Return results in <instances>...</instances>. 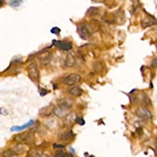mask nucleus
Masks as SVG:
<instances>
[{
	"mask_svg": "<svg viewBox=\"0 0 157 157\" xmlns=\"http://www.w3.org/2000/svg\"><path fill=\"white\" fill-rule=\"evenodd\" d=\"M134 114L136 115V117H139L142 121H153V118H154V115H153L150 108L147 106H142V104L138 106L134 109Z\"/></svg>",
	"mask_w": 157,
	"mask_h": 157,
	"instance_id": "f257e3e1",
	"label": "nucleus"
},
{
	"mask_svg": "<svg viewBox=\"0 0 157 157\" xmlns=\"http://www.w3.org/2000/svg\"><path fill=\"white\" fill-rule=\"evenodd\" d=\"M83 77L80 73L78 72H71L69 75H67L65 77H63L62 83L64 85H68V86H73V85H78L80 82H82Z\"/></svg>",
	"mask_w": 157,
	"mask_h": 157,
	"instance_id": "f03ea898",
	"label": "nucleus"
},
{
	"mask_svg": "<svg viewBox=\"0 0 157 157\" xmlns=\"http://www.w3.org/2000/svg\"><path fill=\"white\" fill-rule=\"evenodd\" d=\"M28 75H29V78L33 80L34 83H38L39 79H40V70H39V67L36 61H31L28 65Z\"/></svg>",
	"mask_w": 157,
	"mask_h": 157,
	"instance_id": "7ed1b4c3",
	"label": "nucleus"
},
{
	"mask_svg": "<svg viewBox=\"0 0 157 157\" xmlns=\"http://www.w3.org/2000/svg\"><path fill=\"white\" fill-rule=\"evenodd\" d=\"M77 33L84 40H90L92 37V31L88 27V23H79L77 24Z\"/></svg>",
	"mask_w": 157,
	"mask_h": 157,
	"instance_id": "20e7f679",
	"label": "nucleus"
},
{
	"mask_svg": "<svg viewBox=\"0 0 157 157\" xmlns=\"http://www.w3.org/2000/svg\"><path fill=\"white\" fill-rule=\"evenodd\" d=\"M58 136H59V140L63 143H69L75 139V134L70 128H63Z\"/></svg>",
	"mask_w": 157,
	"mask_h": 157,
	"instance_id": "39448f33",
	"label": "nucleus"
},
{
	"mask_svg": "<svg viewBox=\"0 0 157 157\" xmlns=\"http://www.w3.org/2000/svg\"><path fill=\"white\" fill-rule=\"evenodd\" d=\"M155 25H157V19H155L152 15H146L140 21L141 29H148V28H152V27H155Z\"/></svg>",
	"mask_w": 157,
	"mask_h": 157,
	"instance_id": "423d86ee",
	"label": "nucleus"
},
{
	"mask_svg": "<svg viewBox=\"0 0 157 157\" xmlns=\"http://www.w3.org/2000/svg\"><path fill=\"white\" fill-rule=\"evenodd\" d=\"M52 59H53V54L51 52H47L45 49H43V52L38 55V61L39 63L43 65V67H47L52 62Z\"/></svg>",
	"mask_w": 157,
	"mask_h": 157,
	"instance_id": "0eeeda50",
	"label": "nucleus"
},
{
	"mask_svg": "<svg viewBox=\"0 0 157 157\" xmlns=\"http://www.w3.org/2000/svg\"><path fill=\"white\" fill-rule=\"evenodd\" d=\"M52 46H55L59 49L65 51V52H69V51L72 49V43L68 41V40H53L52 41Z\"/></svg>",
	"mask_w": 157,
	"mask_h": 157,
	"instance_id": "6e6552de",
	"label": "nucleus"
},
{
	"mask_svg": "<svg viewBox=\"0 0 157 157\" xmlns=\"http://www.w3.org/2000/svg\"><path fill=\"white\" fill-rule=\"evenodd\" d=\"M14 140H15L16 142H23V143L29 145V143H31L32 141H33V136H32L31 133L25 132V133H21V134L15 135V136H14Z\"/></svg>",
	"mask_w": 157,
	"mask_h": 157,
	"instance_id": "1a4fd4ad",
	"label": "nucleus"
},
{
	"mask_svg": "<svg viewBox=\"0 0 157 157\" xmlns=\"http://www.w3.org/2000/svg\"><path fill=\"white\" fill-rule=\"evenodd\" d=\"M69 108H67V107H64L62 104H56L54 108H53V114L58 117V118H64L67 115H68V112H69Z\"/></svg>",
	"mask_w": 157,
	"mask_h": 157,
	"instance_id": "9d476101",
	"label": "nucleus"
},
{
	"mask_svg": "<svg viewBox=\"0 0 157 157\" xmlns=\"http://www.w3.org/2000/svg\"><path fill=\"white\" fill-rule=\"evenodd\" d=\"M77 118H78V116H77V114H76L75 111H69L68 115L63 118V123H64L65 126L71 127V126L77 122Z\"/></svg>",
	"mask_w": 157,
	"mask_h": 157,
	"instance_id": "9b49d317",
	"label": "nucleus"
},
{
	"mask_svg": "<svg viewBox=\"0 0 157 157\" xmlns=\"http://www.w3.org/2000/svg\"><path fill=\"white\" fill-rule=\"evenodd\" d=\"M15 155H22L24 154L27 150H28V147H27V143H23V142H16L12 148H10Z\"/></svg>",
	"mask_w": 157,
	"mask_h": 157,
	"instance_id": "f8f14e48",
	"label": "nucleus"
},
{
	"mask_svg": "<svg viewBox=\"0 0 157 157\" xmlns=\"http://www.w3.org/2000/svg\"><path fill=\"white\" fill-rule=\"evenodd\" d=\"M76 64V55L72 53H68V55H65L64 61H63V68L69 69L72 68Z\"/></svg>",
	"mask_w": 157,
	"mask_h": 157,
	"instance_id": "ddd939ff",
	"label": "nucleus"
},
{
	"mask_svg": "<svg viewBox=\"0 0 157 157\" xmlns=\"http://www.w3.org/2000/svg\"><path fill=\"white\" fill-rule=\"evenodd\" d=\"M83 88L80 87V86H78V85H73V86H70V88L68 90V94L70 95V96H72V97H78V96H80V95L83 94Z\"/></svg>",
	"mask_w": 157,
	"mask_h": 157,
	"instance_id": "4468645a",
	"label": "nucleus"
},
{
	"mask_svg": "<svg viewBox=\"0 0 157 157\" xmlns=\"http://www.w3.org/2000/svg\"><path fill=\"white\" fill-rule=\"evenodd\" d=\"M53 114V107L52 106H47V107H44L39 110V116L41 118H47L49 117L51 115Z\"/></svg>",
	"mask_w": 157,
	"mask_h": 157,
	"instance_id": "2eb2a0df",
	"label": "nucleus"
},
{
	"mask_svg": "<svg viewBox=\"0 0 157 157\" xmlns=\"http://www.w3.org/2000/svg\"><path fill=\"white\" fill-rule=\"evenodd\" d=\"M99 14H100V8H97V7H91V8H88V10L86 13V16L91 17V19H95Z\"/></svg>",
	"mask_w": 157,
	"mask_h": 157,
	"instance_id": "dca6fc26",
	"label": "nucleus"
},
{
	"mask_svg": "<svg viewBox=\"0 0 157 157\" xmlns=\"http://www.w3.org/2000/svg\"><path fill=\"white\" fill-rule=\"evenodd\" d=\"M33 124H34V121H30L29 123H27V124H24V125H22V126H13V127H10V131H12V132H16V131H23V130H25V128L31 127Z\"/></svg>",
	"mask_w": 157,
	"mask_h": 157,
	"instance_id": "f3484780",
	"label": "nucleus"
},
{
	"mask_svg": "<svg viewBox=\"0 0 157 157\" xmlns=\"http://www.w3.org/2000/svg\"><path fill=\"white\" fill-rule=\"evenodd\" d=\"M141 104L142 106H147V107L152 106V99L148 96V94H146L145 92L141 93Z\"/></svg>",
	"mask_w": 157,
	"mask_h": 157,
	"instance_id": "a211bd4d",
	"label": "nucleus"
},
{
	"mask_svg": "<svg viewBox=\"0 0 157 157\" xmlns=\"http://www.w3.org/2000/svg\"><path fill=\"white\" fill-rule=\"evenodd\" d=\"M58 103H59V104H62V106L69 108V109H71V108H72V104H73V102H72L70 99H61V100L58 101Z\"/></svg>",
	"mask_w": 157,
	"mask_h": 157,
	"instance_id": "6ab92c4d",
	"label": "nucleus"
},
{
	"mask_svg": "<svg viewBox=\"0 0 157 157\" xmlns=\"http://www.w3.org/2000/svg\"><path fill=\"white\" fill-rule=\"evenodd\" d=\"M14 152L12 150V149H6V150H3L2 152V154H1V157H14Z\"/></svg>",
	"mask_w": 157,
	"mask_h": 157,
	"instance_id": "aec40b11",
	"label": "nucleus"
},
{
	"mask_svg": "<svg viewBox=\"0 0 157 157\" xmlns=\"http://www.w3.org/2000/svg\"><path fill=\"white\" fill-rule=\"evenodd\" d=\"M21 3H22V0H9L8 1V5L12 7H19Z\"/></svg>",
	"mask_w": 157,
	"mask_h": 157,
	"instance_id": "412c9836",
	"label": "nucleus"
},
{
	"mask_svg": "<svg viewBox=\"0 0 157 157\" xmlns=\"http://www.w3.org/2000/svg\"><path fill=\"white\" fill-rule=\"evenodd\" d=\"M68 156H69V154H67L63 149L56 150V153H55V155H54V157H68Z\"/></svg>",
	"mask_w": 157,
	"mask_h": 157,
	"instance_id": "4be33fe9",
	"label": "nucleus"
},
{
	"mask_svg": "<svg viewBox=\"0 0 157 157\" xmlns=\"http://www.w3.org/2000/svg\"><path fill=\"white\" fill-rule=\"evenodd\" d=\"M41 153L40 152H38V150H31L30 153H29V156L28 157H41Z\"/></svg>",
	"mask_w": 157,
	"mask_h": 157,
	"instance_id": "5701e85b",
	"label": "nucleus"
},
{
	"mask_svg": "<svg viewBox=\"0 0 157 157\" xmlns=\"http://www.w3.org/2000/svg\"><path fill=\"white\" fill-rule=\"evenodd\" d=\"M149 67H150L152 69H157V56L152 59V61L149 63Z\"/></svg>",
	"mask_w": 157,
	"mask_h": 157,
	"instance_id": "b1692460",
	"label": "nucleus"
},
{
	"mask_svg": "<svg viewBox=\"0 0 157 157\" xmlns=\"http://www.w3.org/2000/svg\"><path fill=\"white\" fill-rule=\"evenodd\" d=\"M52 147H53L55 150H61V149H64L65 145H63V143H53Z\"/></svg>",
	"mask_w": 157,
	"mask_h": 157,
	"instance_id": "393cba45",
	"label": "nucleus"
},
{
	"mask_svg": "<svg viewBox=\"0 0 157 157\" xmlns=\"http://www.w3.org/2000/svg\"><path fill=\"white\" fill-rule=\"evenodd\" d=\"M39 93H40V95L41 96H45V95H47L48 93H49V91L48 90H46V88H39Z\"/></svg>",
	"mask_w": 157,
	"mask_h": 157,
	"instance_id": "a878e982",
	"label": "nucleus"
},
{
	"mask_svg": "<svg viewBox=\"0 0 157 157\" xmlns=\"http://www.w3.org/2000/svg\"><path fill=\"white\" fill-rule=\"evenodd\" d=\"M77 124H79V125H85V121H84V118H82V117H78L77 118V122H76Z\"/></svg>",
	"mask_w": 157,
	"mask_h": 157,
	"instance_id": "bb28decb",
	"label": "nucleus"
},
{
	"mask_svg": "<svg viewBox=\"0 0 157 157\" xmlns=\"http://www.w3.org/2000/svg\"><path fill=\"white\" fill-rule=\"evenodd\" d=\"M0 115L7 116V115H8V110H6V109H3V108H0Z\"/></svg>",
	"mask_w": 157,
	"mask_h": 157,
	"instance_id": "cd10ccee",
	"label": "nucleus"
},
{
	"mask_svg": "<svg viewBox=\"0 0 157 157\" xmlns=\"http://www.w3.org/2000/svg\"><path fill=\"white\" fill-rule=\"evenodd\" d=\"M135 133H136L138 135H141V134H142V128H141V127H136Z\"/></svg>",
	"mask_w": 157,
	"mask_h": 157,
	"instance_id": "c85d7f7f",
	"label": "nucleus"
},
{
	"mask_svg": "<svg viewBox=\"0 0 157 157\" xmlns=\"http://www.w3.org/2000/svg\"><path fill=\"white\" fill-rule=\"evenodd\" d=\"M51 32H52V33H56V34H59V33H60V29H59V28H53V29L51 30Z\"/></svg>",
	"mask_w": 157,
	"mask_h": 157,
	"instance_id": "c756f323",
	"label": "nucleus"
},
{
	"mask_svg": "<svg viewBox=\"0 0 157 157\" xmlns=\"http://www.w3.org/2000/svg\"><path fill=\"white\" fill-rule=\"evenodd\" d=\"M41 157H51V156H48V155H46V154H43Z\"/></svg>",
	"mask_w": 157,
	"mask_h": 157,
	"instance_id": "7c9ffc66",
	"label": "nucleus"
},
{
	"mask_svg": "<svg viewBox=\"0 0 157 157\" xmlns=\"http://www.w3.org/2000/svg\"><path fill=\"white\" fill-rule=\"evenodd\" d=\"M2 3H3V0H0V6H1Z\"/></svg>",
	"mask_w": 157,
	"mask_h": 157,
	"instance_id": "2f4dec72",
	"label": "nucleus"
},
{
	"mask_svg": "<svg viewBox=\"0 0 157 157\" xmlns=\"http://www.w3.org/2000/svg\"><path fill=\"white\" fill-rule=\"evenodd\" d=\"M68 157H73V156H72V155H69V156H68Z\"/></svg>",
	"mask_w": 157,
	"mask_h": 157,
	"instance_id": "473e14b6",
	"label": "nucleus"
},
{
	"mask_svg": "<svg viewBox=\"0 0 157 157\" xmlns=\"http://www.w3.org/2000/svg\"><path fill=\"white\" fill-rule=\"evenodd\" d=\"M156 147H157V138H156Z\"/></svg>",
	"mask_w": 157,
	"mask_h": 157,
	"instance_id": "72a5a7b5",
	"label": "nucleus"
},
{
	"mask_svg": "<svg viewBox=\"0 0 157 157\" xmlns=\"http://www.w3.org/2000/svg\"><path fill=\"white\" fill-rule=\"evenodd\" d=\"M156 47H157V43H156Z\"/></svg>",
	"mask_w": 157,
	"mask_h": 157,
	"instance_id": "f704fd0d",
	"label": "nucleus"
}]
</instances>
